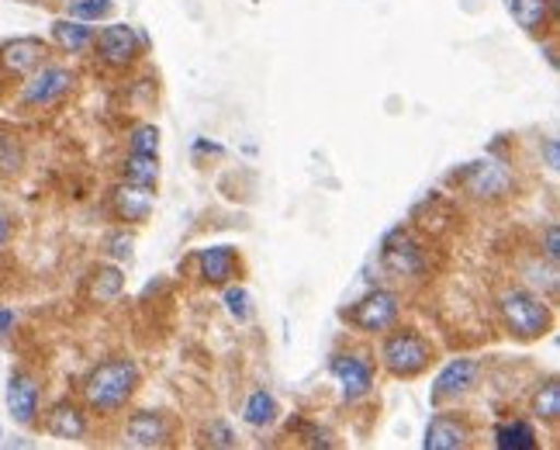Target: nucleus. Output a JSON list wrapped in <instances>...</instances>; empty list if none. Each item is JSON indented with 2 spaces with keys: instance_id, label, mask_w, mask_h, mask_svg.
I'll use <instances>...</instances> for the list:
<instances>
[{
  "instance_id": "obj_1",
  "label": "nucleus",
  "mask_w": 560,
  "mask_h": 450,
  "mask_svg": "<svg viewBox=\"0 0 560 450\" xmlns=\"http://www.w3.org/2000/svg\"><path fill=\"white\" fill-rule=\"evenodd\" d=\"M139 389V364L132 357H112L101 360L97 368L83 378V402L91 405L94 413L112 416L125 409L128 399Z\"/></svg>"
},
{
  "instance_id": "obj_2",
  "label": "nucleus",
  "mask_w": 560,
  "mask_h": 450,
  "mask_svg": "<svg viewBox=\"0 0 560 450\" xmlns=\"http://www.w3.org/2000/svg\"><path fill=\"white\" fill-rule=\"evenodd\" d=\"M499 315L515 339H540L553 326V312L544 302V295H536L529 288L502 291L499 295Z\"/></svg>"
},
{
  "instance_id": "obj_3",
  "label": "nucleus",
  "mask_w": 560,
  "mask_h": 450,
  "mask_svg": "<svg viewBox=\"0 0 560 450\" xmlns=\"http://www.w3.org/2000/svg\"><path fill=\"white\" fill-rule=\"evenodd\" d=\"M381 364L387 374L395 378H419L429 364H433V343L419 330H395L381 343Z\"/></svg>"
},
{
  "instance_id": "obj_4",
  "label": "nucleus",
  "mask_w": 560,
  "mask_h": 450,
  "mask_svg": "<svg viewBox=\"0 0 560 450\" xmlns=\"http://www.w3.org/2000/svg\"><path fill=\"white\" fill-rule=\"evenodd\" d=\"M381 267L392 277H401V281H419L429 270L425 243L412 229H392L381 243Z\"/></svg>"
},
{
  "instance_id": "obj_5",
  "label": "nucleus",
  "mask_w": 560,
  "mask_h": 450,
  "mask_svg": "<svg viewBox=\"0 0 560 450\" xmlns=\"http://www.w3.org/2000/svg\"><path fill=\"white\" fill-rule=\"evenodd\" d=\"M398 315H401V298H398L395 291H387V288L368 291L353 309H347V319H350V323H353L360 333H368V336H381V333H387V330H395Z\"/></svg>"
},
{
  "instance_id": "obj_6",
  "label": "nucleus",
  "mask_w": 560,
  "mask_h": 450,
  "mask_svg": "<svg viewBox=\"0 0 560 450\" xmlns=\"http://www.w3.org/2000/svg\"><path fill=\"white\" fill-rule=\"evenodd\" d=\"M73 70L67 67H52V62H42L35 73L25 77V88H21V104L25 108H52L62 97L73 91Z\"/></svg>"
},
{
  "instance_id": "obj_7",
  "label": "nucleus",
  "mask_w": 560,
  "mask_h": 450,
  "mask_svg": "<svg viewBox=\"0 0 560 450\" xmlns=\"http://www.w3.org/2000/svg\"><path fill=\"white\" fill-rule=\"evenodd\" d=\"M94 53L104 67L125 70L145 53V35L136 32L132 25H107V28L94 32Z\"/></svg>"
},
{
  "instance_id": "obj_8",
  "label": "nucleus",
  "mask_w": 560,
  "mask_h": 450,
  "mask_svg": "<svg viewBox=\"0 0 560 450\" xmlns=\"http://www.w3.org/2000/svg\"><path fill=\"white\" fill-rule=\"evenodd\" d=\"M329 371L339 384L342 402H360L374 392V360L360 350H339L329 364Z\"/></svg>"
},
{
  "instance_id": "obj_9",
  "label": "nucleus",
  "mask_w": 560,
  "mask_h": 450,
  "mask_svg": "<svg viewBox=\"0 0 560 450\" xmlns=\"http://www.w3.org/2000/svg\"><path fill=\"white\" fill-rule=\"evenodd\" d=\"M464 191L470 198H478V201H499L505 198L509 191H512V170L502 163V160H478V163H470L464 174Z\"/></svg>"
},
{
  "instance_id": "obj_10",
  "label": "nucleus",
  "mask_w": 560,
  "mask_h": 450,
  "mask_svg": "<svg viewBox=\"0 0 560 450\" xmlns=\"http://www.w3.org/2000/svg\"><path fill=\"white\" fill-rule=\"evenodd\" d=\"M481 378V364L470 360V357H454L446 368L436 374L433 381V392H429V402L443 405V402H457L467 392H474V384Z\"/></svg>"
},
{
  "instance_id": "obj_11",
  "label": "nucleus",
  "mask_w": 560,
  "mask_h": 450,
  "mask_svg": "<svg viewBox=\"0 0 560 450\" xmlns=\"http://www.w3.org/2000/svg\"><path fill=\"white\" fill-rule=\"evenodd\" d=\"M125 447H136V450H156V447H170L174 443V423H170L163 413L156 409H142L132 413L125 423Z\"/></svg>"
},
{
  "instance_id": "obj_12",
  "label": "nucleus",
  "mask_w": 560,
  "mask_h": 450,
  "mask_svg": "<svg viewBox=\"0 0 560 450\" xmlns=\"http://www.w3.org/2000/svg\"><path fill=\"white\" fill-rule=\"evenodd\" d=\"M8 413L18 426H32L38 419V405H42V389L28 371H14L8 378Z\"/></svg>"
},
{
  "instance_id": "obj_13",
  "label": "nucleus",
  "mask_w": 560,
  "mask_h": 450,
  "mask_svg": "<svg viewBox=\"0 0 560 450\" xmlns=\"http://www.w3.org/2000/svg\"><path fill=\"white\" fill-rule=\"evenodd\" d=\"M46 56H49L46 42L35 35H21V38H11L0 46V67L14 77H28L46 62Z\"/></svg>"
},
{
  "instance_id": "obj_14",
  "label": "nucleus",
  "mask_w": 560,
  "mask_h": 450,
  "mask_svg": "<svg viewBox=\"0 0 560 450\" xmlns=\"http://www.w3.org/2000/svg\"><path fill=\"white\" fill-rule=\"evenodd\" d=\"M198 274H201V281L211 285V288H222V285H232L235 281V274H240V253H235V246H205L198 256Z\"/></svg>"
},
{
  "instance_id": "obj_15",
  "label": "nucleus",
  "mask_w": 560,
  "mask_h": 450,
  "mask_svg": "<svg viewBox=\"0 0 560 450\" xmlns=\"http://www.w3.org/2000/svg\"><path fill=\"white\" fill-rule=\"evenodd\" d=\"M467 443H470V426L460 416L440 413V416L429 419L425 440H422L425 450H464Z\"/></svg>"
},
{
  "instance_id": "obj_16",
  "label": "nucleus",
  "mask_w": 560,
  "mask_h": 450,
  "mask_svg": "<svg viewBox=\"0 0 560 450\" xmlns=\"http://www.w3.org/2000/svg\"><path fill=\"white\" fill-rule=\"evenodd\" d=\"M112 208L121 222H145L153 216V187H139L121 181L112 195Z\"/></svg>"
},
{
  "instance_id": "obj_17",
  "label": "nucleus",
  "mask_w": 560,
  "mask_h": 450,
  "mask_svg": "<svg viewBox=\"0 0 560 450\" xmlns=\"http://www.w3.org/2000/svg\"><path fill=\"white\" fill-rule=\"evenodd\" d=\"M46 430L56 440H83L88 437V413L77 402H56L46 416Z\"/></svg>"
},
{
  "instance_id": "obj_18",
  "label": "nucleus",
  "mask_w": 560,
  "mask_h": 450,
  "mask_svg": "<svg viewBox=\"0 0 560 450\" xmlns=\"http://www.w3.org/2000/svg\"><path fill=\"white\" fill-rule=\"evenodd\" d=\"M52 42L70 56H83L94 46V25L91 21H77V18H59L52 21Z\"/></svg>"
},
{
  "instance_id": "obj_19",
  "label": "nucleus",
  "mask_w": 560,
  "mask_h": 450,
  "mask_svg": "<svg viewBox=\"0 0 560 450\" xmlns=\"http://www.w3.org/2000/svg\"><path fill=\"white\" fill-rule=\"evenodd\" d=\"M509 14L515 18V25L529 35H540L550 21V4L547 0H505Z\"/></svg>"
},
{
  "instance_id": "obj_20",
  "label": "nucleus",
  "mask_w": 560,
  "mask_h": 450,
  "mask_svg": "<svg viewBox=\"0 0 560 450\" xmlns=\"http://www.w3.org/2000/svg\"><path fill=\"white\" fill-rule=\"evenodd\" d=\"M494 447L499 450H536V430L526 419H505L494 426Z\"/></svg>"
},
{
  "instance_id": "obj_21",
  "label": "nucleus",
  "mask_w": 560,
  "mask_h": 450,
  "mask_svg": "<svg viewBox=\"0 0 560 450\" xmlns=\"http://www.w3.org/2000/svg\"><path fill=\"white\" fill-rule=\"evenodd\" d=\"M121 177L128 184H139V187H156L160 184V157L128 153L125 163H121Z\"/></svg>"
},
{
  "instance_id": "obj_22",
  "label": "nucleus",
  "mask_w": 560,
  "mask_h": 450,
  "mask_svg": "<svg viewBox=\"0 0 560 450\" xmlns=\"http://www.w3.org/2000/svg\"><path fill=\"white\" fill-rule=\"evenodd\" d=\"M273 419H277V399L267 389H256L243 402V423L253 426V430H267Z\"/></svg>"
},
{
  "instance_id": "obj_23",
  "label": "nucleus",
  "mask_w": 560,
  "mask_h": 450,
  "mask_svg": "<svg viewBox=\"0 0 560 450\" xmlns=\"http://www.w3.org/2000/svg\"><path fill=\"white\" fill-rule=\"evenodd\" d=\"M529 413H533V419H540V423H557L560 419V381L557 378H547L540 389L533 392Z\"/></svg>"
},
{
  "instance_id": "obj_24",
  "label": "nucleus",
  "mask_w": 560,
  "mask_h": 450,
  "mask_svg": "<svg viewBox=\"0 0 560 450\" xmlns=\"http://www.w3.org/2000/svg\"><path fill=\"white\" fill-rule=\"evenodd\" d=\"M121 288H125V274H121V267L104 264V267H97L94 277H91V298H94V302H115V298L121 295Z\"/></svg>"
},
{
  "instance_id": "obj_25",
  "label": "nucleus",
  "mask_w": 560,
  "mask_h": 450,
  "mask_svg": "<svg viewBox=\"0 0 560 450\" xmlns=\"http://www.w3.org/2000/svg\"><path fill=\"white\" fill-rule=\"evenodd\" d=\"M112 8H115V0H67V14L77 21H91V25L112 14Z\"/></svg>"
},
{
  "instance_id": "obj_26",
  "label": "nucleus",
  "mask_w": 560,
  "mask_h": 450,
  "mask_svg": "<svg viewBox=\"0 0 560 450\" xmlns=\"http://www.w3.org/2000/svg\"><path fill=\"white\" fill-rule=\"evenodd\" d=\"M128 153L160 157V128L156 125H136L132 136H128Z\"/></svg>"
},
{
  "instance_id": "obj_27",
  "label": "nucleus",
  "mask_w": 560,
  "mask_h": 450,
  "mask_svg": "<svg viewBox=\"0 0 560 450\" xmlns=\"http://www.w3.org/2000/svg\"><path fill=\"white\" fill-rule=\"evenodd\" d=\"M225 309H229V315L235 319V323H249V315H253V302H249V291L243 288V285H229L225 288Z\"/></svg>"
},
{
  "instance_id": "obj_28",
  "label": "nucleus",
  "mask_w": 560,
  "mask_h": 450,
  "mask_svg": "<svg viewBox=\"0 0 560 450\" xmlns=\"http://www.w3.org/2000/svg\"><path fill=\"white\" fill-rule=\"evenodd\" d=\"M526 274H529V281L536 285V288H547V295H553L557 291V264H544V261H533L529 267H526Z\"/></svg>"
},
{
  "instance_id": "obj_29",
  "label": "nucleus",
  "mask_w": 560,
  "mask_h": 450,
  "mask_svg": "<svg viewBox=\"0 0 560 450\" xmlns=\"http://www.w3.org/2000/svg\"><path fill=\"white\" fill-rule=\"evenodd\" d=\"M205 443L208 447H240V440H235L232 426L225 419H214L205 426Z\"/></svg>"
},
{
  "instance_id": "obj_30",
  "label": "nucleus",
  "mask_w": 560,
  "mask_h": 450,
  "mask_svg": "<svg viewBox=\"0 0 560 450\" xmlns=\"http://www.w3.org/2000/svg\"><path fill=\"white\" fill-rule=\"evenodd\" d=\"M104 243H107V256H112V261H132V235L128 232H112Z\"/></svg>"
},
{
  "instance_id": "obj_31",
  "label": "nucleus",
  "mask_w": 560,
  "mask_h": 450,
  "mask_svg": "<svg viewBox=\"0 0 560 450\" xmlns=\"http://www.w3.org/2000/svg\"><path fill=\"white\" fill-rule=\"evenodd\" d=\"M544 250H547V261H550V264H557V256H560V229H557V226H547Z\"/></svg>"
},
{
  "instance_id": "obj_32",
  "label": "nucleus",
  "mask_w": 560,
  "mask_h": 450,
  "mask_svg": "<svg viewBox=\"0 0 560 450\" xmlns=\"http://www.w3.org/2000/svg\"><path fill=\"white\" fill-rule=\"evenodd\" d=\"M544 153H547V166L557 170L560 166V139L557 136H547L544 139Z\"/></svg>"
},
{
  "instance_id": "obj_33",
  "label": "nucleus",
  "mask_w": 560,
  "mask_h": 450,
  "mask_svg": "<svg viewBox=\"0 0 560 450\" xmlns=\"http://www.w3.org/2000/svg\"><path fill=\"white\" fill-rule=\"evenodd\" d=\"M18 323V312L14 309H0V336H8Z\"/></svg>"
},
{
  "instance_id": "obj_34",
  "label": "nucleus",
  "mask_w": 560,
  "mask_h": 450,
  "mask_svg": "<svg viewBox=\"0 0 560 450\" xmlns=\"http://www.w3.org/2000/svg\"><path fill=\"white\" fill-rule=\"evenodd\" d=\"M11 232H14V226H11V219L0 211V250H4L8 243H11Z\"/></svg>"
},
{
  "instance_id": "obj_35",
  "label": "nucleus",
  "mask_w": 560,
  "mask_h": 450,
  "mask_svg": "<svg viewBox=\"0 0 560 450\" xmlns=\"http://www.w3.org/2000/svg\"><path fill=\"white\" fill-rule=\"evenodd\" d=\"M4 142H8V132L0 128V153H4Z\"/></svg>"
},
{
  "instance_id": "obj_36",
  "label": "nucleus",
  "mask_w": 560,
  "mask_h": 450,
  "mask_svg": "<svg viewBox=\"0 0 560 450\" xmlns=\"http://www.w3.org/2000/svg\"><path fill=\"white\" fill-rule=\"evenodd\" d=\"M0 285H4V274H0Z\"/></svg>"
},
{
  "instance_id": "obj_37",
  "label": "nucleus",
  "mask_w": 560,
  "mask_h": 450,
  "mask_svg": "<svg viewBox=\"0 0 560 450\" xmlns=\"http://www.w3.org/2000/svg\"><path fill=\"white\" fill-rule=\"evenodd\" d=\"M0 77H4V67H0Z\"/></svg>"
}]
</instances>
